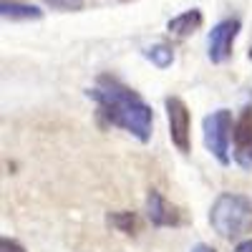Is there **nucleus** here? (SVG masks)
Listing matches in <instances>:
<instances>
[{
    "label": "nucleus",
    "instance_id": "obj_1",
    "mask_svg": "<svg viewBox=\"0 0 252 252\" xmlns=\"http://www.w3.org/2000/svg\"><path fill=\"white\" fill-rule=\"evenodd\" d=\"M89 98L96 101L98 116L119 129L129 131L139 141H149L154 129V111L134 89L121 83L116 76L101 73L96 78V86L89 89Z\"/></svg>",
    "mask_w": 252,
    "mask_h": 252
},
{
    "label": "nucleus",
    "instance_id": "obj_2",
    "mask_svg": "<svg viewBox=\"0 0 252 252\" xmlns=\"http://www.w3.org/2000/svg\"><path fill=\"white\" fill-rule=\"evenodd\" d=\"M209 224L224 240H237L252 232V199L235 192L220 194L209 209Z\"/></svg>",
    "mask_w": 252,
    "mask_h": 252
},
{
    "label": "nucleus",
    "instance_id": "obj_3",
    "mask_svg": "<svg viewBox=\"0 0 252 252\" xmlns=\"http://www.w3.org/2000/svg\"><path fill=\"white\" fill-rule=\"evenodd\" d=\"M235 136V121L227 109H217L204 119V146L220 164H229V144Z\"/></svg>",
    "mask_w": 252,
    "mask_h": 252
},
{
    "label": "nucleus",
    "instance_id": "obj_4",
    "mask_svg": "<svg viewBox=\"0 0 252 252\" xmlns=\"http://www.w3.org/2000/svg\"><path fill=\"white\" fill-rule=\"evenodd\" d=\"M164 106H166V119H169L172 144L182 154H187L192 149V114H189L187 103L179 96H166Z\"/></svg>",
    "mask_w": 252,
    "mask_h": 252
},
{
    "label": "nucleus",
    "instance_id": "obj_5",
    "mask_svg": "<svg viewBox=\"0 0 252 252\" xmlns=\"http://www.w3.org/2000/svg\"><path fill=\"white\" fill-rule=\"evenodd\" d=\"M240 28H242V23L237 18H224L209 31V38H207L209 61L212 63H224L229 56H232V46H235V38H237Z\"/></svg>",
    "mask_w": 252,
    "mask_h": 252
},
{
    "label": "nucleus",
    "instance_id": "obj_6",
    "mask_svg": "<svg viewBox=\"0 0 252 252\" xmlns=\"http://www.w3.org/2000/svg\"><path fill=\"white\" fill-rule=\"evenodd\" d=\"M232 152H235V161L242 169H252V106L245 109L242 116L235 121Z\"/></svg>",
    "mask_w": 252,
    "mask_h": 252
},
{
    "label": "nucleus",
    "instance_id": "obj_7",
    "mask_svg": "<svg viewBox=\"0 0 252 252\" xmlns=\"http://www.w3.org/2000/svg\"><path fill=\"white\" fill-rule=\"evenodd\" d=\"M146 217H149V222L154 227H177V224H182L179 209L161 192H157V189H152V192L146 194Z\"/></svg>",
    "mask_w": 252,
    "mask_h": 252
},
{
    "label": "nucleus",
    "instance_id": "obj_8",
    "mask_svg": "<svg viewBox=\"0 0 252 252\" xmlns=\"http://www.w3.org/2000/svg\"><path fill=\"white\" fill-rule=\"evenodd\" d=\"M204 23V15L199 8H192V10H184L179 15H174L169 23H166V28H169L172 35L177 38H187V35H192L194 31H199V26Z\"/></svg>",
    "mask_w": 252,
    "mask_h": 252
},
{
    "label": "nucleus",
    "instance_id": "obj_9",
    "mask_svg": "<svg viewBox=\"0 0 252 252\" xmlns=\"http://www.w3.org/2000/svg\"><path fill=\"white\" fill-rule=\"evenodd\" d=\"M0 13H3L5 20H40L43 18V10L40 8L26 5V3H15V0H3Z\"/></svg>",
    "mask_w": 252,
    "mask_h": 252
},
{
    "label": "nucleus",
    "instance_id": "obj_10",
    "mask_svg": "<svg viewBox=\"0 0 252 252\" xmlns=\"http://www.w3.org/2000/svg\"><path fill=\"white\" fill-rule=\"evenodd\" d=\"M144 56L149 58L157 68H169L174 63V51H172V46H166V43H154L152 48L144 51Z\"/></svg>",
    "mask_w": 252,
    "mask_h": 252
},
{
    "label": "nucleus",
    "instance_id": "obj_11",
    "mask_svg": "<svg viewBox=\"0 0 252 252\" xmlns=\"http://www.w3.org/2000/svg\"><path fill=\"white\" fill-rule=\"evenodd\" d=\"M109 224L124 235H134L136 232V215L134 212H114V215H109Z\"/></svg>",
    "mask_w": 252,
    "mask_h": 252
},
{
    "label": "nucleus",
    "instance_id": "obj_12",
    "mask_svg": "<svg viewBox=\"0 0 252 252\" xmlns=\"http://www.w3.org/2000/svg\"><path fill=\"white\" fill-rule=\"evenodd\" d=\"M53 8H63V10H78L83 5V0H46Z\"/></svg>",
    "mask_w": 252,
    "mask_h": 252
},
{
    "label": "nucleus",
    "instance_id": "obj_13",
    "mask_svg": "<svg viewBox=\"0 0 252 252\" xmlns=\"http://www.w3.org/2000/svg\"><path fill=\"white\" fill-rule=\"evenodd\" d=\"M0 252H26V247L15 240H10V237H3L0 240Z\"/></svg>",
    "mask_w": 252,
    "mask_h": 252
},
{
    "label": "nucleus",
    "instance_id": "obj_14",
    "mask_svg": "<svg viewBox=\"0 0 252 252\" xmlns=\"http://www.w3.org/2000/svg\"><path fill=\"white\" fill-rule=\"evenodd\" d=\"M232 252H252V240H242V242H240Z\"/></svg>",
    "mask_w": 252,
    "mask_h": 252
},
{
    "label": "nucleus",
    "instance_id": "obj_15",
    "mask_svg": "<svg viewBox=\"0 0 252 252\" xmlns=\"http://www.w3.org/2000/svg\"><path fill=\"white\" fill-rule=\"evenodd\" d=\"M192 252H217V250H215V247H209V245H204V242H199V245L192 247Z\"/></svg>",
    "mask_w": 252,
    "mask_h": 252
},
{
    "label": "nucleus",
    "instance_id": "obj_16",
    "mask_svg": "<svg viewBox=\"0 0 252 252\" xmlns=\"http://www.w3.org/2000/svg\"><path fill=\"white\" fill-rule=\"evenodd\" d=\"M247 56H250V61H252V46H250V53H247Z\"/></svg>",
    "mask_w": 252,
    "mask_h": 252
}]
</instances>
